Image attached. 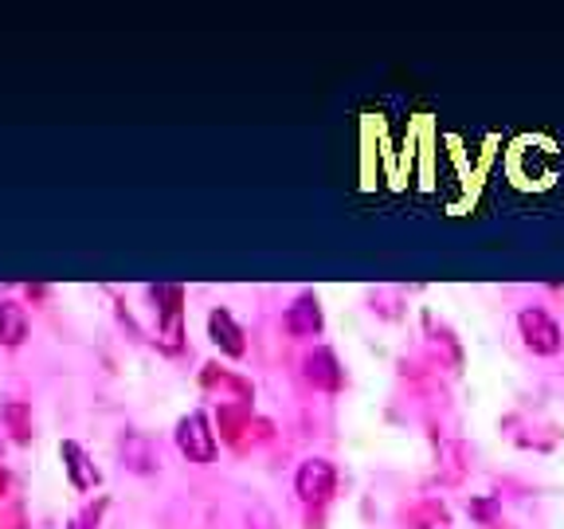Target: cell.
I'll use <instances>...</instances> for the list:
<instances>
[{"mask_svg": "<svg viewBox=\"0 0 564 529\" xmlns=\"http://www.w3.org/2000/svg\"><path fill=\"white\" fill-rule=\"evenodd\" d=\"M176 447L188 463H212L216 458V432L204 412H188L185 420L176 423Z\"/></svg>", "mask_w": 564, "mask_h": 529, "instance_id": "1", "label": "cell"}, {"mask_svg": "<svg viewBox=\"0 0 564 529\" xmlns=\"http://www.w3.org/2000/svg\"><path fill=\"white\" fill-rule=\"evenodd\" d=\"M518 330H521V342H525L529 349L538 353V357H553V353H561V345H564L561 326H556V322L545 314V310L525 306L518 314Z\"/></svg>", "mask_w": 564, "mask_h": 529, "instance_id": "2", "label": "cell"}, {"mask_svg": "<svg viewBox=\"0 0 564 529\" xmlns=\"http://www.w3.org/2000/svg\"><path fill=\"white\" fill-rule=\"evenodd\" d=\"M334 486H337V471L329 458H306L299 467V475H294V494L306 506H326Z\"/></svg>", "mask_w": 564, "mask_h": 529, "instance_id": "3", "label": "cell"}, {"mask_svg": "<svg viewBox=\"0 0 564 529\" xmlns=\"http://www.w3.org/2000/svg\"><path fill=\"white\" fill-rule=\"evenodd\" d=\"M208 337L216 342V349L228 353V357H243L247 353L243 330H239V322L228 314V310H212L208 314Z\"/></svg>", "mask_w": 564, "mask_h": 529, "instance_id": "4", "label": "cell"}, {"mask_svg": "<svg viewBox=\"0 0 564 529\" xmlns=\"http://www.w3.org/2000/svg\"><path fill=\"white\" fill-rule=\"evenodd\" d=\"M286 330H291L294 337H314L317 330H322V306H317L314 294H299V299L286 306Z\"/></svg>", "mask_w": 564, "mask_h": 529, "instance_id": "5", "label": "cell"}, {"mask_svg": "<svg viewBox=\"0 0 564 529\" xmlns=\"http://www.w3.org/2000/svg\"><path fill=\"white\" fill-rule=\"evenodd\" d=\"M59 455H63V467H67L70 483L79 486V490H90V486L98 483V471H95V463H90V455H87V451H83L75 440H63Z\"/></svg>", "mask_w": 564, "mask_h": 529, "instance_id": "6", "label": "cell"}, {"mask_svg": "<svg viewBox=\"0 0 564 529\" xmlns=\"http://www.w3.org/2000/svg\"><path fill=\"white\" fill-rule=\"evenodd\" d=\"M306 380L314 388H326V392H334V388H341V369H337V357L329 349H314L306 357Z\"/></svg>", "mask_w": 564, "mask_h": 529, "instance_id": "7", "label": "cell"}, {"mask_svg": "<svg viewBox=\"0 0 564 529\" xmlns=\"http://www.w3.org/2000/svg\"><path fill=\"white\" fill-rule=\"evenodd\" d=\"M28 337V314L17 302H0V345H20Z\"/></svg>", "mask_w": 564, "mask_h": 529, "instance_id": "8", "label": "cell"}, {"mask_svg": "<svg viewBox=\"0 0 564 529\" xmlns=\"http://www.w3.org/2000/svg\"><path fill=\"white\" fill-rule=\"evenodd\" d=\"M67 529H90V526H87L83 518H70V526H67Z\"/></svg>", "mask_w": 564, "mask_h": 529, "instance_id": "9", "label": "cell"}]
</instances>
